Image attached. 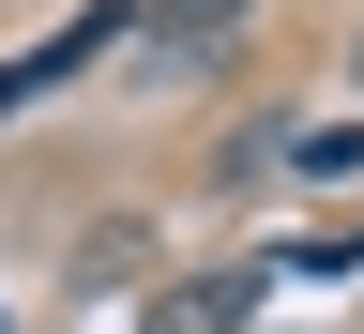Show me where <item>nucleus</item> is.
Wrapping results in <instances>:
<instances>
[{
    "label": "nucleus",
    "mask_w": 364,
    "mask_h": 334,
    "mask_svg": "<svg viewBox=\"0 0 364 334\" xmlns=\"http://www.w3.org/2000/svg\"><path fill=\"white\" fill-rule=\"evenodd\" d=\"M273 167H304V182H349V167H364V137H349V122H334V137H273Z\"/></svg>",
    "instance_id": "2"
},
{
    "label": "nucleus",
    "mask_w": 364,
    "mask_h": 334,
    "mask_svg": "<svg viewBox=\"0 0 364 334\" xmlns=\"http://www.w3.org/2000/svg\"><path fill=\"white\" fill-rule=\"evenodd\" d=\"M243 16H258V0H152V16H136V31H152V61L182 76V61H213V46L243 31Z\"/></svg>",
    "instance_id": "1"
},
{
    "label": "nucleus",
    "mask_w": 364,
    "mask_h": 334,
    "mask_svg": "<svg viewBox=\"0 0 364 334\" xmlns=\"http://www.w3.org/2000/svg\"><path fill=\"white\" fill-rule=\"evenodd\" d=\"M349 76H364V46H349Z\"/></svg>",
    "instance_id": "3"
}]
</instances>
